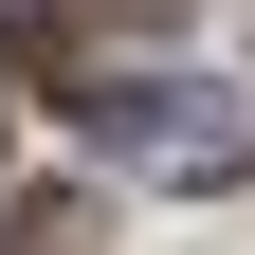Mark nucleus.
Returning <instances> with one entry per match:
<instances>
[{
	"label": "nucleus",
	"mask_w": 255,
	"mask_h": 255,
	"mask_svg": "<svg viewBox=\"0 0 255 255\" xmlns=\"http://www.w3.org/2000/svg\"><path fill=\"white\" fill-rule=\"evenodd\" d=\"M73 110L128 182H237L255 164V91H219V73H91Z\"/></svg>",
	"instance_id": "1"
},
{
	"label": "nucleus",
	"mask_w": 255,
	"mask_h": 255,
	"mask_svg": "<svg viewBox=\"0 0 255 255\" xmlns=\"http://www.w3.org/2000/svg\"><path fill=\"white\" fill-rule=\"evenodd\" d=\"M0 255H91V201H18V219H0Z\"/></svg>",
	"instance_id": "2"
}]
</instances>
